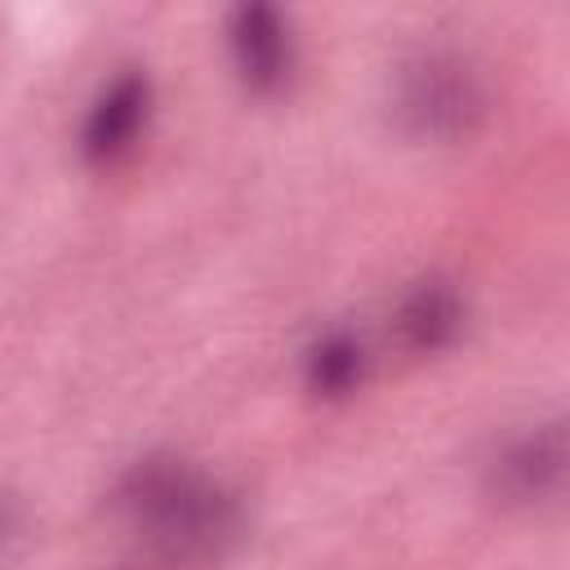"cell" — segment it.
<instances>
[{
  "instance_id": "obj_1",
  "label": "cell",
  "mask_w": 570,
  "mask_h": 570,
  "mask_svg": "<svg viewBox=\"0 0 570 570\" xmlns=\"http://www.w3.org/2000/svg\"><path fill=\"white\" fill-rule=\"evenodd\" d=\"M111 512L160 570L209 566L245 530L240 494L174 450L134 459L111 485Z\"/></svg>"
},
{
  "instance_id": "obj_2",
  "label": "cell",
  "mask_w": 570,
  "mask_h": 570,
  "mask_svg": "<svg viewBox=\"0 0 570 570\" xmlns=\"http://www.w3.org/2000/svg\"><path fill=\"white\" fill-rule=\"evenodd\" d=\"M490 116L481 71L454 49H423L392 76V120L405 138L428 147L468 142Z\"/></svg>"
},
{
  "instance_id": "obj_3",
  "label": "cell",
  "mask_w": 570,
  "mask_h": 570,
  "mask_svg": "<svg viewBox=\"0 0 570 570\" xmlns=\"http://www.w3.org/2000/svg\"><path fill=\"white\" fill-rule=\"evenodd\" d=\"M156 116V85L142 67H116L85 102L76 125V156L94 174L120 169L151 129Z\"/></svg>"
},
{
  "instance_id": "obj_4",
  "label": "cell",
  "mask_w": 570,
  "mask_h": 570,
  "mask_svg": "<svg viewBox=\"0 0 570 570\" xmlns=\"http://www.w3.org/2000/svg\"><path fill=\"white\" fill-rule=\"evenodd\" d=\"M223 45H227L232 76L240 80V89L249 98L289 94V85L298 76V31L285 9L263 4V0L227 9Z\"/></svg>"
},
{
  "instance_id": "obj_5",
  "label": "cell",
  "mask_w": 570,
  "mask_h": 570,
  "mask_svg": "<svg viewBox=\"0 0 570 570\" xmlns=\"http://www.w3.org/2000/svg\"><path fill=\"white\" fill-rule=\"evenodd\" d=\"M566 481V428L543 419L494 441L485 459V490L503 508H539L561 494Z\"/></svg>"
},
{
  "instance_id": "obj_6",
  "label": "cell",
  "mask_w": 570,
  "mask_h": 570,
  "mask_svg": "<svg viewBox=\"0 0 570 570\" xmlns=\"http://www.w3.org/2000/svg\"><path fill=\"white\" fill-rule=\"evenodd\" d=\"M468 325V298L454 276L428 272L410 281L392 307V334L401 352L410 356H441L463 338Z\"/></svg>"
},
{
  "instance_id": "obj_7",
  "label": "cell",
  "mask_w": 570,
  "mask_h": 570,
  "mask_svg": "<svg viewBox=\"0 0 570 570\" xmlns=\"http://www.w3.org/2000/svg\"><path fill=\"white\" fill-rule=\"evenodd\" d=\"M370 370H374V356H370L365 334L343 321L316 325L298 347V383L321 405L352 401L370 383Z\"/></svg>"
},
{
  "instance_id": "obj_8",
  "label": "cell",
  "mask_w": 570,
  "mask_h": 570,
  "mask_svg": "<svg viewBox=\"0 0 570 570\" xmlns=\"http://www.w3.org/2000/svg\"><path fill=\"white\" fill-rule=\"evenodd\" d=\"M22 534V508H18V499L13 494H4L0 490V557L13 548V539Z\"/></svg>"
}]
</instances>
